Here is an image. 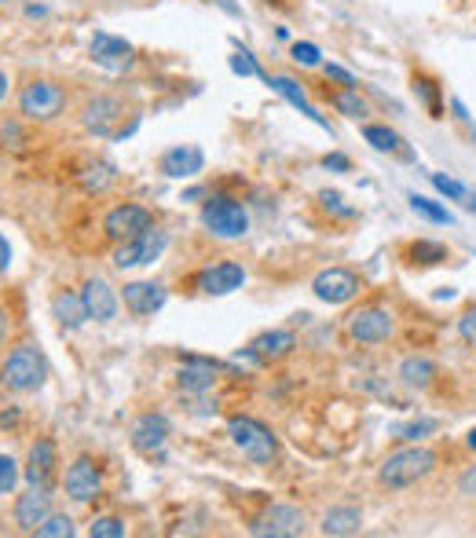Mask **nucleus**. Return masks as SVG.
<instances>
[{"label":"nucleus","mask_w":476,"mask_h":538,"mask_svg":"<svg viewBox=\"0 0 476 538\" xmlns=\"http://www.w3.org/2000/svg\"><path fill=\"white\" fill-rule=\"evenodd\" d=\"M74 531H78V527H74V520H70L67 512H52L34 534H37V538H74Z\"/></svg>","instance_id":"nucleus-29"},{"label":"nucleus","mask_w":476,"mask_h":538,"mask_svg":"<svg viewBox=\"0 0 476 538\" xmlns=\"http://www.w3.org/2000/svg\"><path fill=\"white\" fill-rule=\"evenodd\" d=\"M458 491H461L465 498H476V465H469V469L458 476Z\"/></svg>","instance_id":"nucleus-42"},{"label":"nucleus","mask_w":476,"mask_h":538,"mask_svg":"<svg viewBox=\"0 0 476 538\" xmlns=\"http://www.w3.org/2000/svg\"><path fill=\"white\" fill-rule=\"evenodd\" d=\"M202 194H205V191H202V187H191V191H187V194H183V202H194V198H202Z\"/></svg>","instance_id":"nucleus-47"},{"label":"nucleus","mask_w":476,"mask_h":538,"mask_svg":"<svg viewBox=\"0 0 476 538\" xmlns=\"http://www.w3.org/2000/svg\"><path fill=\"white\" fill-rule=\"evenodd\" d=\"M312 294H316L323 305H348V301L359 294V279L348 272V267H326V272L316 275Z\"/></svg>","instance_id":"nucleus-9"},{"label":"nucleus","mask_w":476,"mask_h":538,"mask_svg":"<svg viewBox=\"0 0 476 538\" xmlns=\"http://www.w3.org/2000/svg\"><path fill=\"white\" fill-rule=\"evenodd\" d=\"M129 440H132V447H136L140 454H161V447H165V440H169V421H165V414H140V418L132 421Z\"/></svg>","instance_id":"nucleus-15"},{"label":"nucleus","mask_w":476,"mask_h":538,"mask_svg":"<svg viewBox=\"0 0 476 538\" xmlns=\"http://www.w3.org/2000/svg\"><path fill=\"white\" fill-rule=\"evenodd\" d=\"M231 70H234L238 78H261V67H257V59H254L246 48L231 56Z\"/></svg>","instance_id":"nucleus-37"},{"label":"nucleus","mask_w":476,"mask_h":538,"mask_svg":"<svg viewBox=\"0 0 476 538\" xmlns=\"http://www.w3.org/2000/svg\"><path fill=\"white\" fill-rule=\"evenodd\" d=\"M165 286H158V283H129L125 286V294H121V301H125V308L136 316V319H147V316H154V312H161L165 308Z\"/></svg>","instance_id":"nucleus-17"},{"label":"nucleus","mask_w":476,"mask_h":538,"mask_svg":"<svg viewBox=\"0 0 476 538\" xmlns=\"http://www.w3.org/2000/svg\"><path fill=\"white\" fill-rule=\"evenodd\" d=\"M334 107H337L345 118H352V121L367 118V99H363L356 88H345V92H337V96H334Z\"/></svg>","instance_id":"nucleus-30"},{"label":"nucleus","mask_w":476,"mask_h":538,"mask_svg":"<svg viewBox=\"0 0 476 538\" xmlns=\"http://www.w3.org/2000/svg\"><path fill=\"white\" fill-rule=\"evenodd\" d=\"M458 334H461L469 345H476V308H472V312H465V316L458 319Z\"/></svg>","instance_id":"nucleus-40"},{"label":"nucleus","mask_w":476,"mask_h":538,"mask_svg":"<svg viewBox=\"0 0 476 538\" xmlns=\"http://www.w3.org/2000/svg\"><path fill=\"white\" fill-rule=\"evenodd\" d=\"M114 180H118V172H114V165H107V161H96V165H88L85 169V176H81V183L88 187V191H107V187H114Z\"/></svg>","instance_id":"nucleus-28"},{"label":"nucleus","mask_w":476,"mask_h":538,"mask_svg":"<svg viewBox=\"0 0 476 538\" xmlns=\"http://www.w3.org/2000/svg\"><path fill=\"white\" fill-rule=\"evenodd\" d=\"M165 245H169V234L158 227H147L114 249V267H121V272H129V267H147L165 253Z\"/></svg>","instance_id":"nucleus-5"},{"label":"nucleus","mask_w":476,"mask_h":538,"mask_svg":"<svg viewBox=\"0 0 476 538\" xmlns=\"http://www.w3.org/2000/svg\"><path fill=\"white\" fill-rule=\"evenodd\" d=\"M26 16H37L41 19L45 16V5H26Z\"/></svg>","instance_id":"nucleus-46"},{"label":"nucleus","mask_w":476,"mask_h":538,"mask_svg":"<svg viewBox=\"0 0 476 538\" xmlns=\"http://www.w3.org/2000/svg\"><path fill=\"white\" fill-rule=\"evenodd\" d=\"M92 59L107 70H129L132 67V45L110 34H96L92 37Z\"/></svg>","instance_id":"nucleus-19"},{"label":"nucleus","mask_w":476,"mask_h":538,"mask_svg":"<svg viewBox=\"0 0 476 538\" xmlns=\"http://www.w3.org/2000/svg\"><path fill=\"white\" fill-rule=\"evenodd\" d=\"M264 5H283V0H264Z\"/></svg>","instance_id":"nucleus-51"},{"label":"nucleus","mask_w":476,"mask_h":538,"mask_svg":"<svg viewBox=\"0 0 476 538\" xmlns=\"http://www.w3.org/2000/svg\"><path fill=\"white\" fill-rule=\"evenodd\" d=\"M45 378H48V363L37 345H19L0 363V385L12 392H37L45 385Z\"/></svg>","instance_id":"nucleus-1"},{"label":"nucleus","mask_w":476,"mask_h":538,"mask_svg":"<svg viewBox=\"0 0 476 538\" xmlns=\"http://www.w3.org/2000/svg\"><path fill=\"white\" fill-rule=\"evenodd\" d=\"M268 85H272V88H275V92H279V96H283L286 103H294V107H297V110H301V114H305L308 121H316V125L330 129V121H326V118H323V114H319V110H316L312 103H308L305 88H301V85H297L294 78H283V74H279V78H268Z\"/></svg>","instance_id":"nucleus-22"},{"label":"nucleus","mask_w":476,"mask_h":538,"mask_svg":"<svg viewBox=\"0 0 476 538\" xmlns=\"http://www.w3.org/2000/svg\"><path fill=\"white\" fill-rule=\"evenodd\" d=\"M202 223H205L216 238H243V234L250 231L246 209L238 205L234 198H223V194H216V198H209V202L202 205Z\"/></svg>","instance_id":"nucleus-4"},{"label":"nucleus","mask_w":476,"mask_h":538,"mask_svg":"<svg viewBox=\"0 0 476 538\" xmlns=\"http://www.w3.org/2000/svg\"><path fill=\"white\" fill-rule=\"evenodd\" d=\"M323 202H326V209H334V212H341V216H352V209H348V205H341V194L326 191V194H323Z\"/></svg>","instance_id":"nucleus-43"},{"label":"nucleus","mask_w":476,"mask_h":538,"mask_svg":"<svg viewBox=\"0 0 476 538\" xmlns=\"http://www.w3.org/2000/svg\"><path fill=\"white\" fill-rule=\"evenodd\" d=\"M121 114H125L121 99H114V96H96V99H88V103H85L81 121H85V129H88L92 136L110 140V136H118V129H114V125L121 121Z\"/></svg>","instance_id":"nucleus-11"},{"label":"nucleus","mask_w":476,"mask_h":538,"mask_svg":"<svg viewBox=\"0 0 476 538\" xmlns=\"http://www.w3.org/2000/svg\"><path fill=\"white\" fill-rule=\"evenodd\" d=\"M348 334L359 345H381L396 334V319L385 308H359L356 316H348Z\"/></svg>","instance_id":"nucleus-8"},{"label":"nucleus","mask_w":476,"mask_h":538,"mask_svg":"<svg viewBox=\"0 0 476 538\" xmlns=\"http://www.w3.org/2000/svg\"><path fill=\"white\" fill-rule=\"evenodd\" d=\"M294 345H297V337H294L290 330H268V334L254 337L250 352H254L261 363H268V359H283V356H286Z\"/></svg>","instance_id":"nucleus-23"},{"label":"nucleus","mask_w":476,"mask_h":538,"mask_svg":"<svg viewBox=\"0 0 476 538\" xmlns=\"http://www.w3.org/2000/svg\"><path fill=\"white\" fill-rule=\"evenodd\" d=\"M429 180H432V187H436L440 194H447L450 202H461V205H469V198H472V194H469V191L458 183V180H450V176H443V172H432Z\"/></svg>","instance_id":"nucleus-33"},{"label":"nucleus","mask_w":476,"mask_h":538,"mask_svg":"<svg viewBox=\"0 0 476 538\" xmlns=\"http://www.w3.org/2000/svg\"><path fill=\"white\" fill-rule=\"evenodd\" d=\"M99 487H103V480H99L96 461L85 458V454L74 458L70 469H67V494H70L78 505H88L92 498H99Z\"/></svg>","instance_id":"nucleus-13"},{"label":"nucleus","mask_w":476,"mask_h":538,"mask_svg":"<svg viewBox=\"0 0 476 538\" xmlns=\"http://www.w3.org/2000/svg\"><path fill=\"white\" fill-rule=\"evenodd\" d=\"M410 209H414L418 216L432 220V223H454V216H450L443 205H436L432 198H425V194H410Z\"/></svg>","instance_id":"nucleus-31"},{"label":"nucleus","mask_w":476,"mask_h":538,"mask_svg":"<svg viewBox=\"0 0 476 538\" xmlns=\"http://www.w3.org/2000/svg\"><path fill=\"white\" fill-rule=\"evenodd\" d=\"M52 316H56L67 330H78V326L88 319L81 294H56V301H52Z\"/></svg>","instance_id":"nucleus-26"},{"label":"nucleus","mask_w":476,"mask_h":538,"mask_svg":"<svg viewBox=\"0 0 476 538\" xmlns=\"http://www.w3.org/2000/svg\"><path fill=\"white\" fill-rule=\"evenodd\" d=\"M323 165H326V169H337V172H348V158H345V154H326Z\"/></svg>","instance_id":"nucleus-45"},{"label":"nucleus","mask_w":476,"mask_h":538,"mask_svg":"<svg viewBox=\"0 0 476 538\" xmlns=\"http://www.w3.org/2000/svg\"><path fill=\"white\" fill-rule=\"evenodd\" d=\"M81 301H85V312H88V319H96V323H114L118 319V294L103 283V279H88L85 286H81Z\"/></svg>","instance_id":"nucleus-16"},{"label":"nucleus","mask_w":476,"mask_h":538,"mask_svg":"<svg viewBox=\"0 0 476 538\" xmlns=\"http://www.w3.org/2000/svg\"><path fill=\"white\" fill-rule=\"evenodd\" d=\"M176 381H180L183 392L202 396V392H209L216 385V363H209V359H183Z\"/></svg>","instance_id":"nucleus-21"},{"label":"nucleus","mask_w":476,"mask_h":538,"mask_svg":"<svg viewBox=\"0 0 476 538\" xmlns=\"http://www.w3.org/2000/svg\"><path fill=\"white\" fill-rule=\"evenodd\" d=\"M290 59L301 63V67H323V56H319V48H316L312 41H297V45L290 48Z\"/></svg>","instance_id":"nucleus-36"},{"label":"nucleus","mask_w":476,"mask_h":538,"mask_svg":"<svg viewBox=\"0 0 476 538\" xmlns=\"http://www.w3.org/2000/svg\"><path fill=\"white\" fill-rule=\"evenodd\" d=\"M5 330H8V323H5V312H0V341H5Z\"/></svg>","instance_id":"nucleus-49"},{"label":"nucleus","mask_w":476,"mask_h":538,"mask_svg":"<svg viewBox=\"0 0 476 538\" xmlns=\"http://www.w3.org/2000/svg\"><path fill=\"white\" fill-rule=\"evenodd\" d=\"M432 378H436V363L429 359V356H407L403 363H399V381L407 385V388H429L432 385Z\"/></svg>","instance_id":"nucleus-24"},{"label":"nucleus","mask_w":476,"mask_h":538,"mask_svg":"<svg viewBox=\"0 0 476 538\" xmlns=\"http://www.w3.org/2000/svg\"><path fill=\"white\" fill-rule=\"evenodd\" d=\"M12 267V245H8V238L0 234V272H8Z\"/></svg>","instance_id":"nucleus-44"},{"label":"nucleus","mask_w":476,"mask_h":538,"mask_svg":"<svg viewBox=\"0 0 476 538\" xmlns=\"http://www.w3.org/2000/svg\"><path fill=\"white\" fill-rule=\"evenodd\" d=\"M205 165V154L194 147V143H183V147H172L161 154V172L172 176V180H187V176H198Z\"/></svg>","instance_id":"nucleus-20"},{"label":"nucleus","mask_w":476,"mask_h":538,"mask_svg":"<svg viewBox=\"0 0 476 538\" xmlns=\"http://www.w3.org/2000/svg\"><path fill=\"white\" fill-rule=\"evenodd\" d=\"M363 140H367L374 150H381V154H392V150H399V143H403L388 125H367V129H363Z\"/></svg>","instance_id":"nucleus-27"},{"label":"nucleus","mask_w":476,"mask_h":538,"mask_svg":"<svg viewBox=\"0 0 476 538\" xmlns=\"http://www.w3.org/2000/svg\"><path fill=\"white\" fill-rule=\"evenodd\" d=\"M194 286H198L205 297H227V294H234V290L246 286V272H243V264L223 260V264H212V267H205V272H198Z\"/></svg>","instance_id":"nucleus-10"},{"label":"nucleus","mask_w":476,"mask_h":538,"mask_svg":"<svg viewBox=\"0 0 476 538\" xmlns=\"http://www.w3.org/2000/svg\"><path fill=\"white\" fill-rule=\"evenodd\" d=\"M440 429V421L436 418H421V421H407V425H396L392 429V436L396 440H407V443H418V440H425L429 432H436Z\"/></svg>","instance_id":"nucleus-32"},{"label":"nucleus","mask_w":476,"mask_h":538,"mask_svg":"<svg viewBox=\"0 0 476 538\" xmlns=\"http://www.w3.org/2000/svg\"><path fill=\"white\" fill-rule=\"evenodd\" d=\"M48 516H52V491L48 487H30L26 494H19V502H16V523H19V531L34 534Z\"/></svg>","instance_id":"nucleus-14"},{"label":"nucleus","mask_w":476,"mask_h":538,"mask_svg":"<svg viewBox=\"0 0 476 538\" xmlns=\"http://www.w3.org/2000/svg\"><path fill=\"white\" fill-rule=\"evenodd\" d=\"M5 96H8V74L0 70V99H5Z\"/></svg>","instance_id":"nucleus-48"},{"label":"nucleus","mask_w":476,"mask_h":538,"mask_svg":"<svg viewBox=\"0 0 476 538\" xmlns=\"http://www.w3.org/2000/svg\"><path fill=\"white\" fill-rule=\"evenodd\" d=\"M227 432H231L234 447L243 450L250 461H257V465H268L275 458V450H279L272 429L261 425V421H254V418H231L227 421Z\"/></svg>","instance_id":"nucleus-3"},{"label":"nucleus","mask_w":476,"mask_h":538,"mask_svg":"<svg viewBox=\"0 0 476 538\" xmlns=\"http://www.w3.org/2000/svg\"><path fill=\"white\" fill-rule=\"evenodd\" d=\"M88 534L92 538H125V520H118V516H96L88 523Z\"/></svg>","instance_id":"nucleus-34"},{"label":"nucleus","mask_w":476,"mask_h":538,"mask_svg":"<svg viewBox=\"0 0 476 538\" xmlns=\"http://www.w3.org/2000/svg\"><path fill=\"white\" fill-rule=\"evenodd\" d=\"M257 538H294V534H301L305 531V512L297 509V505H286V502H279V505H272V509H264L257 520H254V527H250Z\"/></svg>","instance_id":"nucleus-7"},{"label":"nucleus","mask_w":476,"mask_h":538,"mask_svg":"<svg viewBox=\"0 0 476 538\" xmlns=\"http://www.w3.org/2000/svg\"><path fill=\"white\" fill-rule=\"evenodd\" d=\"M63 107H67V92L56 81H30L19 92V110L30 121H52L63 114Z\"/></svg>","instance_id":"nucleus-6"},{"label":"nucleus","mask_w":476,"mask_h":538,"mask_svg":"<svg viewBox=\"0 0 476 538\" xmlns=\"http://www.w3.org/2000/svg\"><path fill=\"white\" fill-rule=\"evenodd\" d=\"M52 480H56V443L52 440H37L30 447V458H26V483L52 491Z\"/></svg>","instance_id":"nucleus-18"},{"label":"nucleus","mask_w":476,"mask_h":538,"mask_svg":"<svg viewBox=\"0 0 476 538\" xmlns=\"http://www.w3.org/2000/svg\"><path fill=\"white\" fill-rule=\"evenodd\" d=\"M19 487V461L12 454H0V494H12Z\"/></svg>","instance_id":"nucleus-35"},{"label":"nucleus","mask_w":476,"mask_h":538,"mask_svg":"<svg viewBox=\"0 0 476 538\" xmlns=\"http://www.w3.org/2000/svg\"><path fill=\"white\" fill-rule=\"evenodd\" d=\"M0 140H5V147H12V150H23V147H26V136H23V129H19L16 121H5V125H0Z\"/></svg>","instance_id":"nucleus-39"},{"label":"nucleus","mask_w":476,"mask_h":538,"mask_svg":"<svg viewBox=\"0 0 476 538\" xmlns=\"http://www.w3.org/2000/svg\"><path fill=\"white\" fill-rule=\"evenodd\" d=\"M465 443H469V447H472V450H476V429H472V432H469V440H465Z\"/></svg>","instance_id":"nucleus-50"},{"label":"nucleus","mask_w":476,"mask_h":538,"mask_svg":"<svg viewBox=\"0 0 476 538\" xmlns=\"http://www.w3.org/2000/svg\"><path fill=\"white\" fill-rule=\"evenodd\" d=\"M432 469H436V454L429 447H403V450L385 458V465L378 469V483H385L392 491H403V487L425 480Z\"/></svg>","instance_id":"nucleus-2"},{"label":"nucleus","mask_w":476,"mask_h":538,"mask_svg":"<svg viewBox=\"0 0 476 538\" xmlns=\"http://www.w3.org/2000/svg\"><path fill=\"white\" fill-rule=\"evenodd\" d=\"M410 256H414V260H421V264H436V260H443V256H447V249H443L440 242H418V245L410 249Z\"/></svg>","instance_id":"nucleus-38"},{"label":"nucleus","mask_w":476,"mask_h":538,"mask_svg":"<svg viewBox=\"0 0 476 538\" xmlns=\"http://www.w3.org/2000/svg\"><path fill=\"white\" fill-rule=\"evenodd\" d=\"M359 523H363V512H359L356 505H334V509L323 516L319 531H323V534H356Z\"/></svg>","instance_id":"nucleus-25"},{"label":"nucleus","mask_w":476,"mask_h":538,"mask_svg":"<svg viewBox=\"0 0 476 538\" xmlns=\"http://www.w3.org/2000/svg\"><path fill=\"white\" fill-rule=\"evenodd\" d=\"M323 74H326L330 81H337V85H345V88H356V78H352L348 70H341V67H334V63H326V67H323Z\"/></svg>","instance_id":"nucleus-41"},{"label":"nucleus","mask_w":476,"mask_h":538,"mask_svg":"<svg viewBox=\"0 0 476 538\" xmlns=\"http://www.w3.org/2000/svg\"><path fill=\"white\" fill-rule=\"evenodd\" d=\"M147 227H154V216H150V209H143V205H132V202H125V205L110 209V212H107V220H103V231H107L114 242L136 238V234H140V231H147Z\"/></svg>","instance_id":"nucleus-12"},{"label":"nucleus","mask_w":476,"mask_h":538,"mask_svg":"<svg viewBox=\"0 0 476 538\" xmlns=\"http://www.w3.org/2000/svg\"><path fill=\"white\" fill-rule=\"evenodd\" d=\"M0 5H5V0H0Z\"/></svg>","instance_id":"nucleus-52"}]
</instances>
